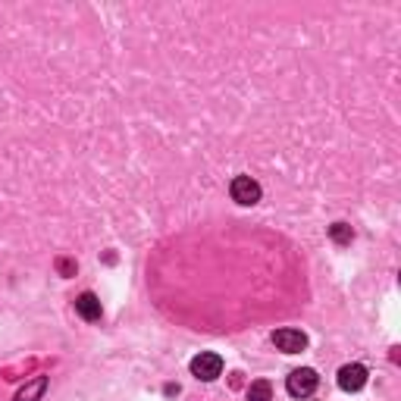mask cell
<instances>
[{"label":"cell","mask_w":401,"mask_h":401,"mask_svg":"<svg viewBox=\"0 0 401 401\" xmlns=\"http://www.w3.org/2000/svg\"><path fill=\"white\" fill-rule=\"evenodd\" d=\"M329 238L336 245H351V238H354V229L348 223H332L329 226Z\"/></svg>","instance_id":"9"},{"label":"cell","mask_w":401,"mask_h":401,"mask_svg":"<svg viewBox=\"0 0 401 401\" xmlns=\"http://www.w3.org/2000/svg\"><path fill=\"white\" fill-rule=\"evenodd\" d=\"M320 386V376L317 370H311V367H301V370H292L289 373V383H285V389H289L292 398H307L313 389Z\"/></svg>","instance_id":"1"},{"label":"cell","mask_w":401,"mask_h":401,"mask_svg":"<svg viewBox=\"0 0 401 401\" xmlns=\"http://www.w3.org/2000/svg\"><path fill=\"white\" fill-rule=\"evenodd\" d=\"M44 389H48V376H35L29 386H22L16 392V401H38L44 395Z\"/></svg>","instance_id":"7"},{"label":"cell","mask_w":401,"mask_h":401,"mask_svg":"<svg viewBox=\"0 0 401 401\" xmlns=\"http://www.w3.org/2000/svg\"><path fill=\"white\" fill-rule=\"evenodd\" d=\"M339 386L345 392H360L367 386V367L364 364H345L339 370Z\"/></svg>","instance_id":"5"},{"label":"cell","mask_w":401,"mask_h":401,"mask_svg":"<svg viewBox=\"0 0 401 401\" xmlns=\"http://www.w3.org/2000/svg\"><path fill=\"white\" fill-rule=\"evenodd\" d=\"M229 195H232L236 204L251 207V204H257V200H260V185L254 182L251 176H236V179H232V185H229Z\"/></svg>","instance_id":"2"},{"label":"cell","mask_w":401,"mask_h":401,"mask_svg":"<svg viewBox=\"0 0 401 401\" xmlns=\"http://www.w3.org/2000/svg\"><path fill=\"white\" fill-rule=\"evenodd\" d=\"M248 401H273V386L266 379H254L248 386Z\"/></svg>","instance_id":"8"},{"label":"cell","mask_w":401,"mask_h":401,"mask_svg":"<svg viewBox=\"0 0 401 401\" xmlns=\"http://www.w3.org/2000/svg\"><path fill=\"white\" fill-rule=\"evenodd\" d=\"M273 345L285 354H298L307 348V336L301 329H276L273 332Z\"/></svg>","instance_id":"4"},{"label":"cell","mask_w":401,"mask_h":401,"mask_svg":"<svg viewBox=\"0 0 401 401\" xmlns=\"http://www.w3.org/2000/svg\"><path fill=\"white\" fill-rule=\"evenodd\" d=\"M76 311H79V317H82V320H88V323H97L100 313H104V307H100L97 295L85 292V295H79V298H76Z\"/></svg>","instance_id":"6"},{"label":"cell","mask_w":401,"mask_h":401,"mask_svg":"<svg viewBox=\"0 0 401 401\" xmlns=\"http://www.w3.org/2000/svg\"><path fill=\"white\" fill-rule=\"evenodd\" d=\"M191 373H195L198 379H204V383H210V379H217L219 373H223V358L213 351H200L195 360H191Z\"/></svg>","instance_id":"3"}]
</instances>
